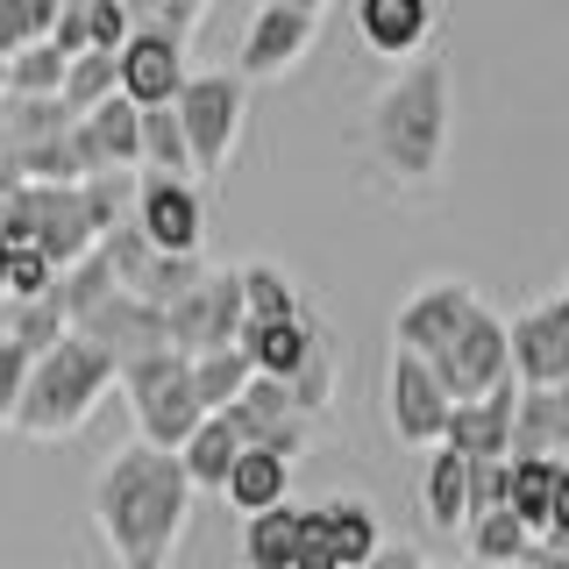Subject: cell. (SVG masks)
I'll list each match as a JSON object with an SVG mask.
<instances>
[{
  "label": "cell",
  "instance_id": "1",
  "mask_svg": "<svg viewBox=\"0 0 569 569\" xmlns=\"http://www.w3.org/2000/svg\"><path fill=\"white\" fill-rule=\"evenodd\" d=\"M186 512H192V477L178 462V449L129 441V449H114L100 462L93 527L114 569H171L178 541H186Z\"/></svg>",
  "mask_w": 569,
  "mask_h": 569
},
{
  "label": "cell",
  "instance_id": "2",
  "mask_svg": "<svg viewBox=\"0 0 569 569\" xmlns=\"http://www.w3.org/2000/svg\"><path fill=\"white\" fill-rule=\"evenodd\" d=\"M449 121H456V86L441 58H413L399 79L370 100V157L399 192H427L449 164Z\"/></svg>",
  "mask_w": 569,
  "mask_h": 569
},
{
  "label": "cell",
  "instance_id": "3",
  "mask_svg": "<svg viewBox=\"0 0 569 569\" xmlns=\"http://www.w3.org/2000/svg\"><path fill=\"white\" fill-rule=\"evenodd\" d=\"M114 385H121L114 356H107L100 342H86V335H64L58 349H43L29 363L22 406H14V435H29V441H71Z\"/></svg>",
  "mask_w": 569,
  "mask_h": 569
},
{
  "label": "cell",
  "instance_id": "4",
  "mask_svg": "<svg viewBox=\"0 0 569 569\" xmlns=\"http://www.w3.org/2000/svg\"><path fill=\"white\" fill-rule=\"evenodd\" d=\"M121 391L136 406V441H150V449H186V435L207 420L200 391H192V356L178 349L121 363Z\"/></svg>",
  "mask_w": 569,
  "mask_h": 569
},
{
  "label": "cell",
  "instance_id": "5",
  "mask_svg": "<svg viewBox=\"0 0 569 569\" xmlns=\"http://www.w3.org/2000/svg\"><path fill=\"white\" fill-rule=\"evenodd\" d=\"M171 107H178V129H186V150H192V178H221L236 164V142L249 121V79L242 71H192Z\"/></svg>",
  "mask_w": 569,
  "mask_h": 569
},
{
  "label": "cell",
  "instance_id": "6",
  "mask_svg": "<svg viewBox=\"0 0 569 569\" xmlns=\"http://www.w3.org/2000/svg\"><path fill=\"white\" fill-rule=\"evenodd\" d=\"M136 236L164 257H207V192L192 178H157L136 171V207H129Z\"/></svg>",
  "mask_w": 569,
  "mask_h": 569
},
{
  "label": "cell",
  "instance_id": "7",
  "mask_svg": "<svg viewBox=\"0 0 569 569\" xmlns=\"http://www.w3.org/2000/svg\"><path fill=\"white\" fill-rule=\"evenodd\" d=\"M107 263H114V284L121 292H136V299H150V307H178V299L192 292V284H200L213 263L207 257H164V249H150L136 236V221H121V228H107Z\"/></svg>",
  "mask_w": 569,
  "mask_h": 569
},
{
  "label": "cell",
  "instance_id": "8",
  "mask_svg": "<svg viewBox=\"0 0 569 569\" xmlns=\"http://www.w3.org/2000/svg\"><path fill=\"white\" fill-rule=\"evenodd\" d=\"M435 378L449 399H491L498 385H512V342H506V320L491 307H477L462 320V335L435 356Z\"/></svg>",
  "mask_w": 569,
  "mask_h": 569
},
{
  "label": "cell",
  "instance_id": "9",
  "mask_svg": "<svg viewBox=\"0 0 569 569\" xmlns=\"http://www.w3.org/2000/svg\"><path fill=\"white\" fill-rule=\"evenodd\" d=\"M242 320H249L242 313V271H207L164 313V328H171V349L178 356H207V349H236Z\"/></svg>",
  "mask_w": 569,
  "mask_h": 569
},
{
  "label": "cell",
  "instance_id": "10",
  "mask_svg": "<svg viewBox=\"0 0 569 569\" xmlns=\"http://www.w3.org/2000/svg\"><path fill=\"white\" fill-rule=\"evenodd\" d=\"M228 420H236L242 449L284 456V462H299L313 449V420L292 406V385H278V378H249V391L228 406Z\"/></svg>",
  "mask_w": 569,
  "mask_h": 569
},
{
  "label": "cell",
  "instance_id": "11",
  "mask_svg": "<svg viewBox=\"0 0 569 569\" xmlns=\"http://www.w3.org/2000/svg\"><path fill=\"white\" fill-rule=\"evenodd\" d=\"M485 299H477V284H462V278H427V284H413L406 292V307H399V320H391V335H399V349H413V356H427L435 363L441 349L462 335V320H470Z\"/></svg>",
  "mask_w": 569,
  "mask_h": 569
},
{
  "label": "cell",
  "instance_id": "12",
  "mask_svg": "<svg viewBox=\"0 0 569 569\" xmlns=\"http://www.w3.org/2000/svg\"><path fill=\"white\" fill-rule=\"evenodd\" d=\"M506 342H512V385H527V391L569 385V278L548 307L506 320Z\"/></svg>",
  "mask_w": 569,
  "mask_h": 569
},
{
  "label": "cell",
  "instance_id": "13",
  "mask_svg": "<svg viewBox=\"0 0 569 569\" xmlns=\"http://www.w3.org/2000/svg\"><path fill=\"white\" fill-rule=\"evenodd\" d=\"M449 391H441L435 363L413 349L391 356V435L406 441V449H441V427H449Z\"/></svg>",
  "mask_w": 569,
  "mask_h": 569
},
{
  "label": "cell",
  "instance_id": "14",
  "mask_svg": "<svg viewBox=\"0 0 569 569\" xmlns=\"http://www.w3.org/2000/svg\"><path fill=\"white\" fill-rule=\"evenodd\" d=\"M71 335H86V342H100L114 363H136V356H157V349H171V328H164V307H150V299H136V292H107L93 313H79L71 320Z\"/></svg>",
  "mask_w": 569,
  "mask_h": 569
},
{
  "label": "cell",
  "instance_id": "15",
  "mask_svg": "<svg viewBox=\"0 0 569 569\" xmlns=\"http://www.w3.org/2000/svg\"><path fill=\"white\" fill-rule=\"evenodd\" d=\"M114 64H121V93H129L136 107H171L178 86L192 79L186 36H171V29H136L129 43L114 50Z\"/></svg>",
  "mask_w": 569,
  "mask_h": 569
},
{
  "label": "cell",
  "instance_id": "16",
  "mask_svg": "<svg viewBox=\"0 0 569 569\" xmlns=\"http://www.w3.org/2000/svg\"><path fill=\"white\" fill-rule=\"evenodd\" d=\"M320 36V14H299V8H257L242 29V50H236V71L242 79H284L299 58L313 50Z\"/></svg>",
  "mask_w": 569,
  "mask_h": 569
},
{
  "label": "cell",
  "instance_id": "17",
  "mask_svg": "<svg viewBox=\"0 0 569 569\" xmlns=\"http://www.w3.org/2000/svg\"><path fill=\"white\" fill-rule=\"evenodd\" d=\"M435 22H441L435 0H356V36H363V50L370 58H391V64L427 58Z\"/></svg>",
  "mask_w": 569,
  "mask_h": 569
},
{
  "label": "cell",
  "instance_id": "18",
  "mask_svg": "<svg viewBox=\"0 0 569 569\" xmlns=\"http://www.w3.org/2000/svg\"><path fill=\"white\" fill-rule=\"evenodd\" d=\"M512 413H520V385H498L491 399H456L449 427H441V449H456L470 462L512 456Z\"/></svg>",
  "mask_w": 569,
  "mask_h": 569
},
{
  "label": "cell",
  "instance_id": "19",
  "mask_svg": "<svg viewBox=\"0 0 569 569\" xmlns=\"http://www.w3.org/2000/svg\"><path fill=\"white\" fill-rule=\"evenodd\" d=\"M313 342H320L313 313H299V320H242V335H236L249 370H257V378H278V385L299 378V363L313 356Z\"/></svg>",
  "mask_w": 569,
  "mask_h": 569
},
{
  "label": "cell",
  "instance_id": "20",
  "mask_svg": "<svg viewBox=\"0 0 569 569\" xmlns=\"http://www.w3.org/2000/svg\"><path fill=\"white\" fill-rule=\"evenodd\" d=\"M178 462H186L192 491H221L228 477H236V462H242V435H236V420H228V413H207V420L186 435Z\"/></svg>",
  "mask_w": 569,
  "mask_h": 569
},
{
  "label": "cell",
  "instance_id": "21",
  "mask_svg": "<svg viewBox=\"0 0 569 569\" xmlns=\"http://www.w3.org/2000/svg\"><path fill=\"white\" fill-rule=\"evenodd\" d=\"M420 512L435 527H470V456L456 449H427V470H420Z\"/></svg>",
  "mask_w": 569,
  "mask_h": 569
},
{
  "label": "cell",
  "instance_id": "22",
  "mask_svg": "<svg viewBox=\"0 0 569 569\" xmlns=\"http://www.w3.org/2000/svg\"><path fill=\"white\" fill-rule=\"evenodd\" d=\"M320 527H328V541H335V562L342 569H370L385 556V533H378V512L363 506V498H320Z\"/></svg>",
  "mask_w": 569,
  "mask_h": 569
},
{
  "label": "cell",
  "instance_id": "23",
  "mask_svg": "<svg viewBox=\"0 0 569 569\" xmlns=\"http://www.w3.org/2000/svg\"><path fill=\"white\" fill-rule=\"evenodd\" d=\"M284 485H292V462L284 456H263V449H242V462H236V477L221 485V498L242 512H271V506H284Z\"/></svg>",
  "mask_w": 569,
  "mask_h": 569
},
{
  "label": "cell",
  "instance_id": "24",
  "mask_svg": "<svg viewBox=\"0 0 569 569\" xmlns=\"http://www.w3.org/2000/svg\"><path fill=\"white\" fill-rule=\"evenodd\" d=\"M292 548H299V506H271L242 520V541H236L242 569H292Z\"/></svg>",
  "mask_w": 569,
  "mask_h": 569
},
{
  "label": "cell",
  "instance_id": "25",
  "mask_svg": "<svg viewBox=\"0 0 569 569\" xmlns=\"http://www.w3.org/2000/svg\"><path fill=\"white\" fill-rule=\"evenodd\" d=\"M462 541H470L477 569H506V562H527V556H533V533H527V520H520L512 506H498V512H485V520H470V527H462Z\"/></svg>",
  "mask_w": 569,
  "mask_h": 569
},
{
  "label": "cell",
  "instance_id": "26",
  "mask_svg": "<svg viewBox=\"0 0 569 569\" xmlns=\"http://www.w3.org/2000/svg\"><path fill=\"white\" fill-rule=\"evenodd\" d=\"M249 356L242 349H207V356H192V391H200V406L207 413H228V406L249 391Z\"/></svg>",
  "mask_w": 569,
  "mask_h": 569
},
{
  "label": "cell",
  "instance_id": "27",
  "mask_svg": "<svg viewBox=\"0 0 569 569\" xmlns=\"http://www.w3.org/2000/svg\"><path fill=\"white\" fill-rule=\"evenodd\" d=\"M242 271V313L249 320H299L307 313V299H299V284L278 271V263H236Z\"/></svg>",
  "mask_w": 569,
  "mask_h": 569
},
{
  "label": "cell",
  "instance_id": "28",
  "mask_svg": "<svg viewBox=\"0 0 569 569\" xmlns=\"http://www.w3.org/2000/svg\"><path fill=\"white\" fill-rule=\"evenodd\" d=\"M142 171L192 178V150H186V129H178V107H142Z\"/></svg>",
  "mask_w": 569,
  "mask_h": 569
},
{
  "label": "cell",
  "instance_id": "29",
  "mask_svg": "<svg viewBox=\"0 0 569 569\" xmlns=\"http://www.w3.org/2000/svg\"><path fill=\"white\" fill-rule=\"evenodd\" d=\"M64 71H71V58L58 43H29V50H14L8 58V93L14 100H58L64 93Z\"/></svg>",
  "mask_w": 569,
  "mask_h": 569
},
{
  "label": "cell",
  "instance_id": "30",
  "mask_svg": "<svg viewBox=\"0 0 569 569\" xmlns=\"http://www.w3.org/2000/svg\"><path fill=\"white\" fill-rule=\"evenodd\" d=\"M121 93V64H114V50H79L71 58V71H64V107L71 114H93L100 100H114Z\"/></svg>",
  "mask_w": 569,
  "mask_h": 569
},
{
  "label": "cell",
  "instance_id": "31",
  "mask_svg": "<svg viewBox=\"0 0 569 569\" xmlns=\"http://www.w3.org/2000/svg\"><path fill=\"white\" fill-rule=\"evenodd\" d=\"M71 335V320L58 299H8V342L22 349V356H43V349H58Z\"/></svg>",
  "mask_w": 569,
  "mask_h": 569
},
{
  "label": "cell",
  "instance_id": "32",
  "mask_svg": "<svg viewBox=\"0 0 569 569\" xmlns=\"http://www.w3.org/2000/svg\"><path fill=\"white\" fill-rule=\"evenodd\" d=\"M58 14H64V0H0V58H14L29 43H50Z\"/></svg>",
  "mask_w": 569,
  "mask_h": 569
},
{
  "label": "cell",
  "instance_id": "33",
  "mask_svg": "<svg viewBox=\"0 0 569 569\" xmlns=\"http://www.w3.org/2000/svg\"><path fill=\"white\" fill-rule=\"evenodd\" d=\"M548 491H556V462H541V456H512L506 506L527 520V533H541V527H548Z\"/></svg>",
  "mask_w": 569,
  "mask_h": 569
},
{
  "label": "cell",
  "instance_id": "34",
  "mask_svg": "<svg viewBox=\"0 0 569 569\" xmlns=\"http://www.w3.org/2000/svg\"><path fill=\"white\" fill-rule=\"evenodd\" d=\"M335 385H342V370H335V342L320 335V342H313V356L299 363V378H292V406H299L307 420H320V413L335 406Z\"/></svg>",
  "mask_w": 569,
  "mask_h": 569
},
{
  "label": "cell",
  "instance_id": "35",
  "mask_svg": "<svg viewBox=\"0 0 569 569\" xmlns=\"http://www.w3.org/2000/svg\"><path fill=\"white\" fill-rule=\"evenodd\" d=\"M0 292L8 299H50L58 292V263H50L36 242H14L8 249V284H0Z\"/></svg>",
  "mask_w": 569,
  "mask_h": 569
},
{
  "label": "cell",
  "instance_id": "36",
  "mask_svg": "<svg viewBox=\"0 0 569 569\" xmlns=\"http://www.w3.org/2000/svg\"><path fill=\"white\" fill-rule=\"evenodd\" d=\"M200 14H207V0H129V22H136V29H171V36H186Z\"/></svg>",
  "mask_w": 569,
  "mask_h": 569
},
{
  "label": "cell",
  "instance_id": "37",
  "mask_svg": "<svg viewBox=\"0 0 569 569\" xmlns=\"http://www.w3.org/2000/svg\"><path fill=\"white\" fill-rule=\"evenodd\" d=\"M506 485H512V456H491V462H470V520L506 506Z\"/></svg>",
  "mask_w": 569,
  "mask_h": 569
},
{
  "label": "cell",
  "instance_id": "38",
  "mask_svg": "<svg viewBox=\"0 0 569 569\" xmlns=\"http://www.w3.org/2000/svg\"><path fill=\"white\" fill-rule=\"evenodd\" d=\"M292 569H342V562H335V541H328V527H320V512H313V506L299 512V548H292Z\"/></svg>",
  "mask_w": 569,
  "mask_h": 569
},
{
  "label": "cell",
  "instance_id": "39",
  "mask_svg": "<svg viewBox=\"0 0 569 569\" xmlns=\"http://www.w3.org/2000/svg\"><path fill=\"white\" fill-rule=\"evenodd\" d=\"M29 363H36V356H22L14 342H0V427H14V406H22Z\"/></svg>",
  "mask_w": 569,
  "mask_h": 569
},
{
  "label": "cell",
  "instance_id": "40",
  "mask_svg": "<svg viewBox=\"0 0 569 569\" xmlns=\"http://www.w3.org/2000/svg\"><path fill=\"white\" fill-rule=\"evenodd\" d=\"M533 541H556V548H569V462H556V491H548V527L533 533Z\"/></svg>",
  "mask_w": 569,
  "mask_h": 569
},
{
  "label": "cell",
  "instance_id": "41",
  "mask_svg": "<svg viewBox=\"0 0 569 569\" xmlns=\"http://www.w3.org/2000/svg\"><path fill=\"white\" fill-rule=\"evenodd\" d=\"M370 569H427V562L413 556V548H391V541H385V556H378V562H370Z\"/></svg>",
  "mask_w": 569,
  "mask_h": 569
},
{
  "label": "cell",
  "instance_id": "42",
  "mask_svg": "<svg viewBox=\"0 0 569 569\" xmlns=\"http://www.w3.org/2000/svg\"><path fill=\"white\" fill-rule=\"evenodd\" d=\"M257 8H299V14H320L328 0H257Z\"/></svg>",
  "mask_w": 569,
  "mask_h": 569
},
{
  "label": "cell",
  "instance_id": "43",
  "mask_svg": "<svg viewBox=\"0 0 569 569\" xmlns=\"http://www.w3.org/2000/svg\"><path fill=\"white\" fill-rule=\"evenodd\" d=\"M8 249H14V242H8V236H0V284H8ZM0 299H8V292H0Z\"/></svg>",
  "mask_w": 569,
  "mask_h": 569
},
{
  "label": "cell",
  "instance_id": "44",
  "mask_svg": "<svg viewBox=\"0 0 569 569\" xmlns=\"http://www.w3.org/2000/svg\"><path fill=\"white\" fill-rule=\"evenodd\" d=\"M0 342H8V299H0Z\"/></svg>",
  "mask_w": 569,
  "mask_h": 569
},
{
  "label": "cell",
  "instance_id": "45",
  "mask_svg": "<svg viewBox=\"0 0 569 569\" xmlns=\"http://www.w3.org/2000/svg\"><path fill=\"white\" fill-rule=\"evenodd\" d=\"M0 93H8V58H0Z\"/></svg>",
  "mask_w": 569,
  "mask_h": 569
},
{
  "label": "cell",
  "instance_id": "46",
  "mask_svg": "<svg viewBox=\"0 0 569 569\" xmlns=\"http://www.w3.org/2000/svg\"><path fill=\"white\" fill-rule=\"evenodd\" d=\"M435 569H462V562H435Z\"/></svg>",
  "mask_w": 569,
  "mask_h": 569
},
{
  "label": "cell",
  "instance_id": "47",
  "mask_svg": "<svg viewBox=\"0 0 569 569\" xmlns=\"http://www.w3.org/2000/svg\"><path fill=\"white\" fill-rule=\"evenodd\" d=\"M506 569H527V562H506Z\"/></svg>",
  "mask_w": 569,
  "mask_h": 569
}]
</instances>
